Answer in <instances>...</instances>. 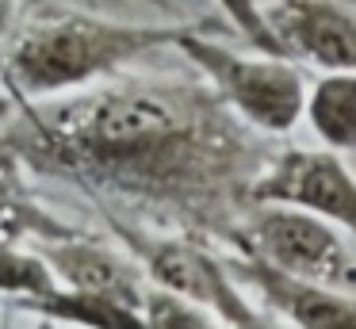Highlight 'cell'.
<instances>
[{"mask_svg": "<svg viewBox=\"0 0 356 329\" xmlns=\"http://www.w3.org/2000/svg\"><path fill=\"white\" fill-rule=\"evenodd\" d=\"M27 168L115 203L131 218L226 245L268 142L238 119L203 77H127L50 99H24L8 130Z\"/></svg>", "mask_w": 356, "mask_h": 329, "instance_id": "obj_1", "label": "cell"}, {"mask_svg": "<svg viewBox=\"0 0 356 329\" xmlns=\"http://www.w3.org/2000/svg\"><path fill=\"white\" fill-rule=\"evenodd\" d=\"M184 23H123L88 12H47L12 27L0 84L24 99H50L127 73L177 42Z\"/></svg>", "mask_w": 356, "mask_h": 329, "instance_id": "obj_2", "label": "cell"}, {"mask_svg": "<svg viewBox=\"0 0 356 329\" xmlns=\"http://www.w3.org/2000/svg\"><path fill=\"white\" fill-rule=\"evenodd\" d=\"M96 211L104 214L111 237L138 260L142 275L149 283L200 303L226 329H272V318L234 280L222 245L184 234V230H161L157 234L142 218H131L127 211H115L108 203H96Z\"/></svg>", "mask_w": 356, "mask_h": 329, "instance_id": "obj_3", "label": "cell"}, {"mask_svg": "<svg viewBox=\"0 0 356 329\" xmlns=\"http://www.w3.org/2000/svg\"><path fill=\"white\" fill-rule=\"evenodd\" d=\"M172 46L195 65L207 88L257 134H287L302 119L307 73L291 58L264 50H230L215 38V27H195V23H184Z\"/></svg>", "mask_w": 356, "mask_h": 329, "instance_id": "obj_4", "label": "cell"}, {"mask_svg": "<svg viewBox=\"0 0 356 329\" xmlns=\"http://www.w3.org/2000/svg\"><path fill=\"white\" fill-rule=\"evenodd\" d=\"M222 249L249 252L280 272L325 283L337 291L356 287V252L353 230L310 211L280 203H245L234 218Z\"/></svg>", "mask_w": 356, "mask_h": 329, "instance_id": "obj_5", "label": "cell"}, {"mask_svg": "<svg viewBox=\"0 0 356 329\" xmlns=\"http://www.w3.org/2000/svg\"><path fill=\"white\" fill-rule=\"evenodd\" d=\"M245 203H280L310 211L337 226H356V188L345 153L330 145H287L268 150V161L253 176Z\"/></svg>", "mask_w": 356, "mask_h": 329, "instance_id": "obj_6", "label": "cell"}, {"mask_svg": "<svg viewBox=\"0 0 356 329\" xmlns=\"http://www.w3.org/2000/svg\"><path fill=\"white\" fill-rule=\"evenodd\" d=\"M280 58L325 69L356 65L353 0H257Z\"/></svg>", "mask_w": 356, "mask_h": 329, "instance_id": "obj_7", "label": "cell"}, {"mask_svg": "<svg viewBox=\"0 0 356 329\" xmlns=\"http://www.w3.org/2000/svg\"><path fill=\"white\" fill-rule=\"evenodd\" d=\"M226 252L234 280L249 291L257 306L272 318L287 321L291 329H356V303L353 291H337L325 283L302 280V275L280 272L249 252Z\"/></svg>", "mask_w": 356, "mask_h": 329, "instance_id": "obj_8", "label": "cell"}, {"mask_svg": "<svg viewBox=\"0 0 356 329\" xmlns=\"http://www.w3.org/2000/svg\"><path fill=\"white\" fill-rule=\"evenodd\" d=\"M35 249L50 264V272L62 287L100 291V295H115L127 303H138L142 291H146V275H142L138 260L119 241H100V237H88L73 226L70 234L35 241Z\"/></svg>", "mask_w": 356, "mask_h": 329, "instance_id": "obj_9", "label": "cell"}, {"mask_svg": "<svg viewBox=\"0 0 356 329\" xmlns=\"http://www.w3.org/2000/svg\"><path fill=\"white\" fill-rule=\"evenodd\" d=\"M70 230V222H62L39 203L27 180V161L0 134V241H42Z\"/></svg>", "mask_w": 356, "mask_h": 329, "instance_id": "obj_10", "label": "cell"}, {"mask_svg": "<svg viewBox=\"0 0 356 329\" xmlns=\"http://www.w3.org/2000/svg\"><path fill=\"white\" fill-rule=\"evenodd\" d=\"M16 310L47 318L54 326H73V329H142L138 303H127L115 295L100 291H77V287H50L47 295L27 298Z\"/></svg>", "mask_w": 356, "mask_h": 329, "instance_id": "obj_11", "label": "cell"}, {"mask_svg": "<svg viewBox=\"0 0 356 329\" xmlns=\"http://www.w3.org/2000/svg\"><path fill=\"white\" fill-rule=\"evenodd\" d=\"M302 119L310 122L322 145L348 153L356 145V73L353 69H325L318 81H307Z\"/></svg>", "mask_w": 356, "mask_h": 329, "instance_id": "obj_12", "label": "cell"}, {"mask_svg": "<svg viewBox=\"0 0 356 329\" xmlns=\"http://www.w3.org/2000/svg\"><path fill=\"white\" fill-rule=\"evenodd\" d=\"M58 287L50 264L39 257V249H27L24 241H0V298L8 306H19L27 298L47 295Z\"/></svg>", "mask_w": 356, "mask_h": 329, "instance_id": "obj_13", "label": "cell"}, {"mask_svg": "<svg viewBox=\"0 0 356 329\" xmlns=\"http://www.w3.org/2000/svg\"><path fill=\"white\" fill-rule=\"evenodd\" d=\"M138 314H142V329H226L200 303H192L184 295H172V291L157 287L149 280L138 298Z\"/></svg>", "mask_w": 356, "mask_h": 329, "instance_id": "obj_14", "label": "cell"}, {"mask_svg": "<svg viewBox=\"0 0 356 329\" xmlns=\"http://www.w3.org/2000/svg\"><path fill=\"white\" fill-rule=\"evenodd\" d=\"M215 4L222 8V15L230 19V27L238 31L253 50L276 54V46H272V35H268V27H264V15H261V8H257V0H215Z\"/></svg>", "mask_w": 356, "mask_h": 329, "instance_id": "obj_15", "label": "cell"}, {"mask_svg": "<svg viewBox=\"0 0 356 329\" xmlns=\"http://www.w3.org/2000/svg\"><path fill=\"white\" fill-rule=\"evenodd\" d=\"M16 23H19V0H0V65H4V46H8Z\"/></svg>", "mask_w": 356, "mask_h": 329, "instance_id": "obj_16", "label": "cell"}, {"mask_svg": "<svg viewBox=\"0 0 356 329\" xmlns=\"http://www.w3.org/2000/svg\"><path fill=\"white\" fill-rule=\"evenodd\" d=\"M31 329H58V326H54V321H47V318H35Z\"/></svg>", "mask_w": 356, "mask_h": 329, "instance_id": "obj_17", "label": "cell"}]
</instances>
